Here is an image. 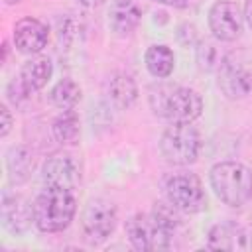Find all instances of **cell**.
<instances>
[{
    "mask_svg": "<svg viewBox=\"0 0 252 252\" xmlns=\"http://www.w3.org/2000/svg\"><path fill=\"white\" fill-rule=\"evenodd\" d=\"M6 167L8 175L14 183H22L30 177L33 169V156L26 146H16L6 156Z\"/></svg>",
    "mask_w": 252,
    "mask_h": 252,
    "instance_id": "cell-19",
    "label": "cell"
},
{
    "mask_svg": "<svg viewBox=\"0 0 252 252\" xmlns=\"http://www.w3.org/2000/svg\"><path fill=\"white\" fill-rule=\"evenodd\" d=\"M49 100L53 106L61 110H69L81 100V87L73 79H61L49 91Z\"/></svg>",
    "mask_w": 252,
    "mask_h": 252,
    "instance_id": "cell-20",
    "label": "cell"
},
{
    "mask_svg": "<svg viewBox=\"0 0 252 252\" xmlns=\"http://www.w3.org/2000/svg\"><path fill=\"white\" fill-rule=\"evenodd\" d=\"M209 179L215 195L228 207H242L252 197V171L240 161H219Z\"/></svg>",
    "mask_w": 252,
    "mask_h": 252,
    "instance_id": "cell-3",
    "label": "cell"
},
{
    "mask_svg": "<svg viewBox=\"0 0 252 252\" xmlns=\"http://www.w3.org/2000/svg\"><path fill=\"white\" fill-rule=\"evenodd\" d=\"M77 201L69 189L45 187L33 201V220L41 232H61L75 217Z\"/></svg>",
    "mask_w": 252,
    "mask_h": 252,
    "instance_id": "cell-1",
    "label": "cell"
},
{
    "mask_svg": "<svg viewBox=\"0 0 252 252\" xmlns=\"http://www.w3.org/2000/svg\"><path fill=\"white\" fill-rule=\"evenodd\" d=\"M244 16L238 4L230 0H219L209 10V28L220 41H234L242 33Z\"/></svg>",
    "mask_w": 252,
    "mask_h": 252,
    "instance_id": "cell-8",
    "label": "cell"
},
{
    "mask_svg": "<svg viewBox=\"0 0 252 252\" xmlns=\"http://www.w3.org/2000/svg\"><path fill=\"white\" fill-rule=\"evenodd\" d=\"M244 18H246L248 26L252 28V0H246V4H244Z\"/></svg>",
    "mask_w": 252,
    "mask_h": 252,
    "instance_id": "cell-25",
    "label": "cell"
},
{
    "mask_svg": "<svg viewBox=\"0 0 252 252\" xmlns=\"http://www.w3.org/2000/svg\"><path fill=\"white\" fill-rule=\"evenodd\" d=\"M250 248H252V236H250Z\"/></svg>",
    "mask_w": 252,
    "mask_h": 252,
    "instance_id": "cell-28",
    "label": "cell"
},
{
    "mask_svg": "<svg viewBox=\"0 0 252 252\" xmlns=\"http://www.w3.org/2000/svg\"><path fill=\"white\" fill-rule=\"evenodd\" d=\"M51 132L53 138L63 144V146H71L77 144L79 136H81V124H79V116L75 110H63L51 124Z\"/></svg>",
    "mask_w": 252,
    "mask_h": 252,
    "instance_id": "cell-18",
    "label": "cell"
},
{
    "mask_svg": "<svg viewBox=\"0 0 252 252\" xmlns=\"http://www.w3.org/2000/svg\"><path fill=\"white\" fill-rule=\"evenodd\" d=\"M207 246L211 250H244L248 246L246 242V232L242 226H238L232 220H224L215 224L209 230V238H207Z\"/></svg>",
    "mask_w": 252,
    "mask_h": 252,
    "instance_id": "cell-14",
    "label": "cell"
},
{
    "mask_svg": "<svg viewBox=\"0 0 252 252\" xmlns=\"http://www.w3.org/2000/svg\"><path fill=\"white\" fill-rule=\"evenodd\" d=\"M144 61H146L148 71L158 79L169 77L173 73V67H175V55L167 45H152V47H148V51L144 55Z\"/></svg>",
    "mask_w": 252,
    "mask_h": 252,
    "instance_id": "cell-17",
    "label": "cell"
},
{
    "mask_svg": "<svg viewBox=\"0 0 252 252\" xmlns=\"http://www.w3.org/2000/svg\"><path fill=\"white\" fill-rule=\"evenodd\" d=\"M177 213H179V209L173 207L171 203H169V205H167V203H156V207H154V211H152V215H154L167 230H171V232L175 230V226H177L179 220H181Z\"/></svg>",
    "mask_w": 252,
    "mask_h": 252,
    "instance_id": "cell-21",
    "label": "cell"
},
{
    "mask_svg": "<svg viewBox=\"0 0 252 252\" xmlns=\"http://www.w3.org/2000/svg\"><path fill=\"white\" fill-rule=\"evenodd\" d=\"M167 201L181 213H199L207 207L203 183L195 173H175L165 183Z\"/></svg>",
    "mask_w": 252,
    "mask_h": 252,
    "instance_id": "cell-6",
    "label": "cell"
},
{
    "mask_svg": "<svg viewBox=\"0 0 252 252\" xmlns=\"http://www.w3.org/2000/svg\"><path fill=\"white\" fill-rule=\"evenodd\" d=\"M81 6H85V8H94V6H100L104 0H77Z\"/></svg>",
    "mask_w": 252,
    "mask_h": 252,
    "instance_id": "cell-26",
    "label": "cell"
},
{
    "mask_svg": "<svg viewBox=\"0 0 252 252\" xmlns=\"http://www.w3.org/2000/svg\"><path fill=\"white\" fill-rule=\"evenodd\" d=\"M126 234L130 244L142 252H156L169 246L171 230H167L152 213L134 215L126 222Z\"/></svg>",
    "mask_w": 252,
    "mask_h": 252,
    "instance_id": "cell-5",
    "label": "cell"
},
{
    "mask_svg": "<svg viewBox=\"0 0 252 252\" xmlns=\"http://www.w3.org/2000/svg\"><path fill=\"white\" fill-rule=\"evenodd\" d=\"M197 61H199V67L201 69H207V71H211L213 67L220 65L217 47L213 43H209V41L199 43V47H197Z\"/></svg>",
    "mask_w": 252,
    "mask_h": 252,
    "instance_id": "cell-22",
    "label": "cell"
},
{
    "mask_svg": "<svg viewBox=\"0 0 252 252\" xmlns=\"http://www.w3.org/2000/svg\"><path fill=\"white\" fill-rule=\"evenodd\" d=\"M47 43V26L37 18H22L14 26V45L18 51L33 55L39 53Z\"/></svg>",
    "mask_w": 252,
    "mask_h": 252,
    "instance_id": "cell-12",
    "label": "cell"
},
{
    "mask_svg": "<svg viewBox=\"0 0 252 252\" xmlns=\"http://www.w3.org/2000/svg\"><path fill=\"white\" fill-rule=\"evenodd\" d=\"M0 215H2L4 228L10 230L12 234H22L32 226V222H35L33 220V205L20 193L4 191Z\"/></svg>",
    "mask_w": 252,
    "mask_h": 252,
    "instance_id": "cell-11",
    "label": "cell"
},
{
    "mask_svg": "<svg viewBox=\"0 0 252 252\" xmlns=\"http://www.w3.org/2000/svg\"><path fill=\"white\" fill-rule=\"evenodd\" d=\"M0 114H2V128H0V136L4 138V136L10 132V128H12V114H10V110H8V106H6V104H2V106H0Z\"/></svg>",
    "mask_w": 252,
    "mask_h": 252,
    "instance_id": "cell-23",
    "label": "cell"
},
{
    "mask_svg": "<svg viewBox=\"0 0 252 252\" xmlns=\"http://www.w3.org/2000/svg\"><path fill=\"white\" fill-rule=\"evenodd\" d=\"M219 87L228 98H244L252 93V69L224 57L219 65Z\"/></svg>",
    "mask_w": 252,
    "mask_h": 252,
    "instance_id": "cell-10",
    "label": "cell"
},
{
    "mask_svg": "<svg viewBox=\"0 0 252 252\" xmlns=\"http://www.w3.org/2000/svg\"><path fill=\"white\" fill-rule=\"evenodd\" d=\"M158 4H165V6H175V8H181L185 6L189 0H156Z\"/></svg>",
    "mask_w": 252,
    "mask_h": 252,
    "instance_id": "cell-24",
    "label": "cell"
},
{
    "mask_svg": "<svg viewBox=\"0 0 252 252\" xmlns=\"http://www.w3.org/2000/svg\"><path fill=\"white\" fill-rule=\"evenodd\" d=\"M51 73H53V65L47 57H33L22 65L20 79L28 87V91L33 93L47 85V81L51 79Z\"/></svg>",
    "mask_w": 252,
    "mask_h": 252,
    "instance_id": "cell-16",
    "label": "cell"
},
{
    "mask_svg": "<svg viewBox=\"0 0 252 252\" xmlns=\"http://www.w3.org/2000/svg\"><path fill=\"white\" fill-rule=\"evenodd\" d=\"M116 207L106 199H93L83 211L81 224L83 232L89 242H102L106 240L116 228Z\"/></svg>",
    "mask_w": 252,
    "mask_h": 252,
    "instance_id": "cell-7",
    "label": "cell"
},
{
    "mask_svg": "<svg viewBox=\"0 0 252 252\" xmlns=\"http://www.w3.org/2000/svg\"><path fill=\"white\" fill-rule=\"evenodd\" d=\"M8 2H10V4H14V2H20V0H8Z\"/></svg>",
    "mask_w": 252,
    "mask_h": 252,
    "instance_id": "cell-27",
    "label": "cell"
},
{
    "mask_svg": "<svg viewBox=\"0 0 252 252\" xmlns=\"http://www.w3.org/2000/svg\"><path fill=\"white\" fill-rule=\"evenodd\" d=\"M142 8L136 0H112L108 10V26L118 35H128L138 28Z\"/></svg>",
    "mask_w": 252,
    "mask_h": 252,
    "instance_id": "cell-13",
    "label": "cell"
},
{
    "mask_svg": "<svg viewBox=\"0 0 252 252\" xmlns=\"http://www.w3.org/2000/svg\"><path fill=\"white\" fill-rule=\"evenodd\" d=\"M201 136L191 124H171L159 140L161 156L173 165H189L197 159Z\"/></svg>",
    "mask_w": 252,
    "mask_h": 252,
    "instance_id": "cell-4",
    "label": "cell"
},
{
    "mask_svg": "<svg viewBox=\"0 0 252 252\" xmlns=\"http://www.w3.org/2000/svg\"><path fill=\"white\" fill-rule=\"evenodd\" d=\"M150 104L156 114L167 118L171 124H191L203 110L201 96L185 87H158L150 94Z\"/></svg>",
    "mask_w": 252,
    "mask_h": 252,
    "instance_id": "cell-2",
    "label": "cell"
},
{
    "mask_svg": "<svg viewBox=\"0 0 252 252\" xmlns=\"http://www.w3.org/2000/svg\"><path fill=\"white\" fill-rule=\"evenodd\" d=\"M106 96L116 108H128L138 98V85L128 73H112L106 81Z\"/></svg>",
    "mask_w": 252,
    "mask_h": 252,
    "instance_id": "cell-15",
    "label": "cell"
},
{
    "mask_svg": "<svg viewBox=\"0 0 252 252\" xmlns=\"http://www.w3.org/2000/svg\"><path fill=\"white\" fill-rule=\"evenodd\" d=\"M41 171H43L45 187H59V189L73 191L77 187V183L81 181L79 161L67 152H57V154L49 156L45 159Z\"/></svg>",
    "mask_w": 252,
    "mask_h": 252,
    "instance_id": "cell-9",
    "label": "cell"
}]
</instances>
